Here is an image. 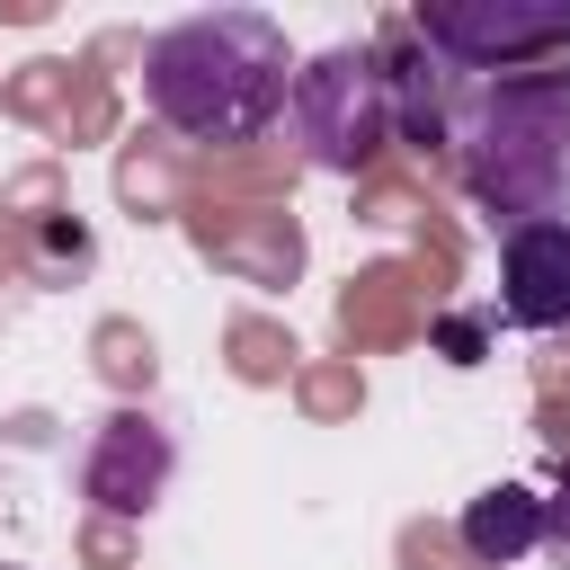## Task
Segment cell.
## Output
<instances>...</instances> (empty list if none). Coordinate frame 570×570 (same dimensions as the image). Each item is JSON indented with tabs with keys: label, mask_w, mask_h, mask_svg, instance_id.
Returning a JSON list of instances; mask_svg holds the SVG:
<instances>
[{
	"label": "cell",
	"mask_w": 570,
	"mask_h": 570,
	"mask_svg": "<svg viewBox=\"0 0 570 570\" xmlns=\"http://www.w3.org/2000/svg\"><path fill=\"white\" fill-rule=\"evenodd\" d=\"M294 45L267 9H196L142 45V107L187 142H249L294 98Z\"/></svg>",
	"instance_id": "cell-1"
},
{
	"label": "cell",
	"mask_w": 570,
	"mask_h": 570,
	"mask_svg": "<svg viewBox=\"0 0 570 570\" xmlns=\"http://www.w3.org/2000/svg\"><path fill=\"white\" fill-rule=\"evenodd\" d=\"M445 151L490 223H570V62L499 80L454 71Z\"/></svg>",
	"instance_id": "cell-2"
},
{
	"label": "cell",
	"mask_w": 570,
	"mask_h": 570,
	"mask_svg": "<svg viewBox=\"0 0 570 570\" xmlns=\"http://www.w3.org/2000/svg\"><path fill=\"white\" fill-rule=\"evenodd\" d=\"M285 125L303 142V160L321 169H365L392 134V71L365 53V45H330L294 71V98H285Z\"/></svg>",
	"instance_id": "cell-3"
},
{
	"label": "cell",
	"mask_w": 570,
	"mask_h": 570,
	"mask_svg": "<svg viewBox=\"0 0 570 570\" xmlns=\"http://www.w3.org/2000/svg\"><path fill=\"white\" fill-rule=\"evenodd\" d=\"M410 36L445 71H534L570 53V0H428Z\"/></svg>",
	"instance_id": "cell-4"
},
{
	"label": "cell",
	"mask_w": 570,
	"mask_h": 570,
	"mask_svg": "<svg viewBox=\"0 0 570 570\" xmlns=\"http://www.w3.org/2000/svg\"><path fill=\"white\" fill-rule=\"evenodd\" d=\"M169 472H178L169 428H160L151 410H116V419H98V436H89L80 490H89L107 517H142V508L169 490Z\"/></svg>",
	"instance_id": "cell-5"
},
{
	"label": "cell",
	"mask_w": 570,
	"mask_h": 570,
	"mask_svg": "<svg viewBox=\"0 0 570 570\" xmlns=\"http://www.w3.org/2000/svg\"><path fill=\"white\" fill-rule=\"evenodd\" d=\"M499 312L517 330H570V223L499 232Z\"/></svg>",
	"instance_id": "cell-6"
},
{
	"label": "cell",
	"mask_w": 570,
	"mask_h": 570,
	"mask_svg": "<svg viewBox=\"0 0 570 570\" xmlns=\"http://www.w3.org/2000/svg\"><path fill=\"white\" fill-rule=\"evenodd\" d=\"M543 543V499L525 490V481H499V490H481L472 508H463V552L481 561V570H508V561H525Z\"/></svg>",
	"instance_id": "cell-7"
},
{
	"label": "cell",
	"mask_w": 570,
	"mask_h": 570,
	"mask_svg": "<svg viewBox=\"0 0 570 570\" xmlns=\"http://www.w3.org/2000/svg\"><path fill=\"white\" fill-rule=\"evenodd\" d=\"M543 543H552V561L570 570V472H561V490L543 499Z\"/></svg>",
	"instance_id": "cell-8"
},
{
	"label": "cell",
	"mask_w": 570,
	"mask_h": 570,
	"mask_svg": "<svg viewBox=\"0 0 570 570\" xmlns=\"http://www.w3.org/2000/svg\"><path fill=\"white\" fill-rule=\"evenodd\" d=\"M0 570H9V561H0Z\"/></svg>",
	"instance_id": "cell-9"
}]
</instances>
